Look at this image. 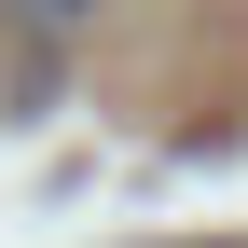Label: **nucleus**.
<instances>
[{
  "instance_id": "nucleus-1",
  "label": "nucleus",
  "mask_w": 248,
  "mask_h": 248,
  "mask_svg": "<svg viewBox=\"0 0 248 248\" xmlns=\"http://www.w3.org/2000/svg\"><path fill=\"white\" fill-rule=\"evenodd\" d=\"M0 28L14 42H69V28H97V0H0Z\"/></svg>"
}]
</instances>
